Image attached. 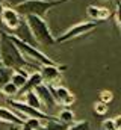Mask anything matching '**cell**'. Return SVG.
Instances as JSON below:
<instances>
[{
	"label": "cell",
	"instance_id": "cell-1",
	"mask_svg": "<svg viewBox=\"0 0 121 130\" xmlns=\"http://www.w3.org/2000/svg\"><path fill=\"white\" fill-rule=\"evenodd\" d=\"M0 59L2 65L6 68H11L14 71H20L24 68H36L38 65L29 62L21 52L18 50V47L12 42V39L9 38L8 32L0 30Z\"/></svg>",
	"mask_w": 121,
	"mask_h": 130
},
{
	"label": "cell",
	"instance_id": "cell-2",
	"mask_svg": "<svg viewBox=\"0 0 121 130\" xmlns=\"http://www.w3.org/2000/svg\"><path fill=\"white\" fill-rule=\"evenodd\" d=\"M70 0H24L18 5L14 6V9L21 15V17H29V15H35V17H41L44 18V15L52 9L56 8L59 5H64Z\"/></svg>",
	"mask_w": 121,
	"mask_h": 130
},
{
	"label": "cell",
	"instance_id": "cell-3",
	"mask_svg": "<svg viewBox=\"0 0 121 130\" xmlns=\"http://www.w3.org/2000/svg\"><path fill=\"white\" fill-rule=\"evenodd\" d=\"M24 18H26V23H27L30 32H32L35 41L38 44H41V45H53V44H56V38L53 36V33H52L49 24L46 23L44 18L35 17V15H29V17H24Z\"/></svg>",
	"mask_w": 121,
	"mask_h": 130
},
{
	"label": "cell",
	"instance_id": "cell-4",
	"mask_svg": "<svg viewBox=\"0 0 121 130\" xmlns=\"http://www.w3.org/2000/svg\"><path fill=\"white\" fill-rule=\"evenodd\" d=\"M9 35V33H8ZM9 38L12 39V42L18 47V50L21 52V55L26 58V59H32L35 61V64H38L39 67L41 65H59L56 61H53L52 58H49L47 55H44L41 50H38L36 47L30 45V44H26L23 41H20L18 38H15L14 35H9Z\"/></svg>",
	"mask_w": 121,
	"mask_h": 130
},
{
	"label": "cell",
	"instance_id": "cell-5",
	"mask_svg": "<svg viewBox=\"0 0 121 130\" xmlns=\"http://www.w3.org/2000/svg\"><path fill=\"white\" fill-rule=\"evenodd\" d=\"M8 104L12 107V110L24 121L26 118H36V120H46L47 123L49 121H56L58 117H53V115H49L42 110H38V109H33L27 106L24 101H18V100H8Z\"/></svg>",
	"mask_w": 121,
	"mask_h": 130
},
{
	"label": "cell",
	"instance_id": "cell-6",
	"mask_svg": "<svg viewBox=\"0 0 121 130\" xmlns=\"http://www.w3.org/2000/svg\"><path fill=\"white\" fill-rule=\"evenodd\" d=\"M97 26H98L97 21L77 23V24L71 26L68 30H65L62 35H59V36L56 38V42H58V44H62V42H68V41H71V39H74V38H79V36H82V35H88V33L92 32Z\"/></svg>",
	"mask_w": 121,
	"mask_h": 130
},
{
	"label": "cell",
	"instance_id": "cell-7",
	"mask_svg": "<svg viewBox=\"0 0 121 130\" xmlns=\"http://www.w3.org/2000/svg\"><path fill=\"white\" fill-rule=\"evenodd\" d=\"M65 65H41L39 73L42 76V82L47 86H53L62 79V70H65Z\"/></svg>",
	"mask_w": 121,
	"mask_h": 130
},
{
	"label": "cell",
	"instance_id": "cell-8",
	"mask_svg": "<svg viewBox=\"0 0 121 130\" xmlns=\"http://www.w3.org/2000/svg\"><path fill=\"white\" fill-rule=\"evenodd\" d=\"M21 20H23V17H21L14 8H11V6H3V11H2V24H3L5 27H8L11 32H14V30L20 26Z\"/></svg>",
	"mask_w": 121,
	"mask_h": 130
},
{
	"label": "cell",
	"instance_id": "cell-9",
	"mask_svg": "<svg viewBox=\"0 0 121 130\" xmlns=\"http://www.w3.org/2000/svg\"><path fill=\"white\" fill-rule=\"evenodd\" d=\"M50 89H52V94L56 100V103L64 106L65 109H68L76 101V97L70 92V89L62 86V85H53V86H50Z\"/></svg>",
	"mask_w": 121,
	"mask_h": 130
},
{
	"label": "cell",
	"instance_id": "cell-10",
	"mask_svg": "<svg viewBox=\"0 0 121 130\" xmlns=\"http://www.w3.org/2000/svg\"><path fill=\"white\" fill-rule=\"evenodd\" d=\"M9 35H14V36L18 38L20 41H23V42H26V44H30V45H33V47L38 45V42L35 41V38H33V35L30 32V29H29V26H27V23H26V18H24V17H23L20 26H18L12 33H9ZM36 48H38V47H36Z\"/></svg>",
	"mask_w": 121,
	"mask_h": 130
},
{
	"label": "cell",
	"instance_id": "cell-11",
	"mask_svg": "<svg viewBox=\"0 0 121 130\" xmlns=\"http://www.w3.org/2000/svg\"><path fill=\"white\" fill-rule=\"evenodd\" d=\"M35 94L39 97L42 106H46V107H49V109H53V107H56V106H58L56 100H55L53 94H52L50 86H47V85H44V83H42V85H39V86L35 89Z\"/></svg>",
	"mask_w": 121,
	"mask_h": 130
},
{
	"label": "cell",
	"instance_id": "cell-12",
	"mask_svg": "<svg viewBox=\"0 0 121 130\" xmlns=\"http://www.w3.org/2000/svg\"><path fill=\"white\" fill-rule=\"evenodd\" d=\"M42 83H44V82H42L41 73H39V71H33V73L29 76L26 85L18 91V95H24V94H27V92H30V91H35V89H36L39 85H42Z\"/></svg>",
	"mask_w": 121,
	"mask_h": 130
},
{
	"label": "cell",
	"instance_id": "cell-13",
	"mask_svg": "<svg viewBox=\"0 0 121 130\" xmlns=\"http://www.w3.org/2000/svg\"><path fill=\"white\" fill-rule=\"evenodd\" d=\"M0 121L8 123V124H15V126H23V120L11 109L8 107H2L0 106Z\"/></svg>",
	"mask_w": 121,
	"mask_h": 130
},
{
	"label": "cell",
	"instance_id": "cell-14",
	"mask_svg": "<svg viewBox=\"0 0 121 130\" xmlns=\"http://www.w3.org/2000/svg\"><path fill=\"white\" fill-rule=\"evenodd\" d=\"M29 73H26L24 70H20V71H14V74H12V77H11V82L18 88V89H21L24 85H26V82H27V79H29Z\"/></svg>",
	"mask_w": 121,
	"mask_h": 130
},
{
	"label": "cell",
	"instance_id": "cell-15",
	"mask_svg": "<svg viewBox=\"0 0 121 130\" xmlns=\"http://www.w3.org/2000/svg\"><path fill=\"white\" fill-rule=\"evenodd\" d=\"M74 112L73 110H70V109H62L59 113H58V121L62 123V124H65V126H73L74 124Z\"/></svg>",
	"mask_w": 121,
	"mask_h": 130
},
{
	"label": "cell",
	"instance_id": "cell-16",
	"mask_svg": "<svg viewBox=\"0 0 121 130\" xmlns=\"http://www.w3.org/2000/svg\"><path fill=\"white\" fill-rule=\"evenodd\" d=\"M24 103H26L27 106H30V107H33V109H38V110L42 109L41 100H39V97L35 94V91H30L27 94H24Z\"/></svg>",
	"mask_w": 121,
	"mask_h": 130
},
{
	"label": "cell",
	"instance_id": "cell-17",
	"mask_svg": "<svg viewBox=\"0 0 121 130\" xmlns=\"http://www.w3.org/2000/svg\"><path fill=\"white\" fill-rule=\"evenodd\" d=\"M12 74H14V70L6 68V67H0V91H2V88H3L8 82H11Z\"/></svg>",
	"mask_w": 121,
	"mask_h": 130
},
{
	"label": "cell",
	"instance_id": "cell-18",
	"mask_svg": "<svg viewBox=\"0 0 121 130\" xmlns=\"http://www.w3.org/2000/svg\"><path fill=\"white\" fill-rule=\"evenodd\" d=\"M41 120H36V118H26L23 126L20 127V130H36L38 127H41Z\"/></svg>",
	"mask_w": 121,
	"mask_h": 130
},
{
	"label": "cell",
	"instance_id": "cell-19",
	"mask_svg": "<svg viewBox=\"0 0 121 130\" xmlns=\"http://www.w3.org/2000/svg\"><path fill=\"white\" fill-rule=\"evenodd\" d=\"M18 88L12 83V82H8L3 88H2V94L3 95H8V97H15V95H18Z\"/></svg>",
	"mask_w": 121,
	"mask_h": 130
},
{
	"label": "cell",
	"instance_id": "cell-20",
	"mask_svg": "<svg viewBox=\"0 0 121 130\" xmlns=\"http://www.w3.org/2000/svg\"><path fill=\"white\" fill-rule=\"evenodd\" d=\"M100 11H101V8L94 6V5H89L86 8V14L89 18H92V21H100Z\"/></svg>",
	"mask_w": 121,
	"mask_h": 130
},
{
	"label": "cell",
	"instance_id": "cell-21",
	"mask_svg": "<svg viewBox=\"0 0 121 130\" xmlns=\"http://www.w3.org/2000/svg\"><path fill=\"white\" fill-rule=\"evenodd\" d=\"M108 106H109V104H104V103H101V101H97V103L94 104V112H95L97 115H106L108 110H109Z\"/></svg>",
	"mask_w": 121,
	"mask_h": 130
},
{
	"label": "cell",
	"instance_id": "cell-22",
	"mask_svg": "<svg viewBox=\"0 0 121 130\" xmlns=\"http://www.w3.org/2000/svg\"><path fill=\"white\" fill-rule=\"evenodd\" d=\"M98 101H101V103H104V104H109L112 100H114V94L111 92V91H108V89H104V91H101L100 92V95H98Z\"/></svg>",
	"mask_w": 121,
	"mask_h": 130
},
{
	"label": "cell",
	"instance_id": "cell-23",
	"mask_svg": "<svg viewBox=\"0 0 121 130\" xmlns=\"http://www.w3.org/2000/svg\"><path fill=\"white\" fill-rule=\"evenodd\" d=\"M67 130H91V124L88 121H80V123H74Z\"/></svg>",
	"mask_w": 121,
	"mask_h": 130
},
{
	"label": "cell",
	"instance_id": "cell-24",
	"mask_svg": "<svg viewBox=\"0 0 121 130\" xmlns=\"http://www.w3.org/2000/svg\"><path fill=\"white\" fill-rule=\"evenodd\" d=\"M46 126H47V129L49 130H67L68 129V126H65V124L59 123L58 120H56V121H49Z\"/></svg>",
	"mask_w": 121,
	"mask_h": 130
},
{
	"label": "cell",
	"instance_id": "cell-25",
	"mask_svg": "<svg viewBox=\"0 0 121 130\" xmlns=\"http://www.w3.org/2000/svg\"><path fill=\"white\" fill-rule=\"evenodd\" d=\"M115 5H117V11H115V20L120 26V32H121V2L120 0H115Z\"/></svg>",
	"mask_w": 121,
	"mask_h": 130
},
{
	"label": "cell",
	"instance_id": "cell-26",
	"mask_svg": "<svg viewBox=\"0 0 121 130\" xmlns=\"http://www.w3.org/2000/svg\"><path fill=\"white\" fill-rule=\"evenodd\" d=\"M103 130H117L115 129V123H114V118H109V120H104L103 124H101Z\"/></svg>",
	"mask_w": 121,
	"mask_h": 130
},
{
	"label": "cell",
	"instance_id": "cell-27",
	"mask_svg": "<svg viewBox=\"0 0 121 130\" xmlns=\"http://www.w3.org/2000/svg\"><path fill=\"white\" fill-rule=\"evenodd\" d=\"M114 123H115V129L121 130V115H117V117L114 118Z\"/></svg>",
	"mask_w": 121,
	"mask_h": 130
},
{
	"label": "cell",
	"instance_id": "cell-28",
	"mask_svg": "<svg viewBox=\"0 0 121 130\" xmlns=\"http://www.w3.org/2000/svg\"><path fill=\"white\" fill-rule=\"evenodd\" d=\"M2 11H3V3L0 2V24H2Z\"/></svg>",
	"mask_w": 121,
	"mask_h": 130
},
{
	"label": "cell",
	"instance_id": "cell-29",
	"mask_svg": "<svg viewBox=\"0 0 121 130\" xmlns=\"http://www.w3.org/2000/svg\"><path fill=\"white\" fill-rule=\"evenodd\" d=\"M36 130H49V129H47V126H41V127H38Z\"/></svg>",
	"mask_w": 121,
	"mask_h": 130
},
{
	"label": "cell",
	"instance_id": "cell-30",
	"mask_svg": "<svg viewBox=\"0 0 121 130\" xmlns=\"http://www.w3.org/2000/svg\"><path fill=\"white\" fill-rule=\"evenodd\" d=\"M0 67H3V65H2V59H0Z\"/></svg>",
	"mask_w": 121,
	"mask_h": 130
}]
</instances>
